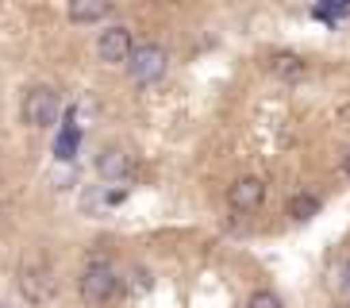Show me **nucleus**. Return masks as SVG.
<instances>
[{"mask_svg":"<svg viewBox=\"0 0 350 308\" xmlns=\"http://www.w3.org/2000/svg\"><path fill=\"white\" fill-rule=\"evenodd\" d=\"M20 293L31 305H51L54 297H58V274H54L51 258L39 255V251H31V255L20 262Z\"/></svg>","mask_w":350,"mask_h":308,"instance_id":"1","label":"nucleus"},{"mask_svg":"<svg viewBox=\"0 0 350 308\" xmlns=\"http://www.w3.org/2000/svg\"><path fill=\"white\" fill-rule=\"evenodd\" d=\"M58 116H62V97L51 85L27 89V97H23V123L27 127H51V123H58Z\"/></svg>","mask_w":350,"mask_h":308,"instance_id":"2","label":"nucleus"},{"mask_svg":"<svg viewBox=\"0 0 350 308\" xmlns=\"http://www.w3.org/2000/svg\"><path fill=\"white\" fill-rule=\"evenodd\" d=\"M165 66H170V54H165L162 47H154V42H146V47H135L131 62H127V70H131V81H139V85L158 81V77L165 73Z\"/></svg>","mask_w":350,"mask_h":308,"instance_id":"3","label":"nucleus"},{"mask_svg":"<svg viewBox=\"0 0 350 308\" xmlns=\"http://www.w3.org/2000/svg\"><path fill=\"white\" fill-rule=\"evenodd\" d=\"M116 289H120V277H116L108 266H100V262L81 274V297H85V305H93V308L108 305V300L116 297Z\"/></svg>","mask_w":350,"mask_h":308,"instance_id":"4","label":"nucleus"},{"mask_svg":"<svg viewBox=\"0 0 350 308\" xmlns=\"http://www.w3.org/2000/svg\"><path fill=\"white\" fill-rule=\"evenodd\" d=\"M96 54H100V62H108V66H124V62H131V54H135L131 31H127V27L100 31V39H96Z\"/></svg>","mask_w":350,"mask_h":308,"instance_id":"5","label":"nucleus"},{"mask_svg":"<svg viewBox=\"0 0 350 308\" xmlns=\"http://www.w3.org/2000/svg\"><path fill=\"white\" fill-rule=\"evenodd\" d=\"M266 201V181L262 177H239L231 189H227V205L235 212H258Z\"/></svg>","mask_w":350,"mask_h":308,"instance_id":"6","label":"nucleus"},{"mask_svg":"<svg viewBox=\"0 0 350 308\" xmlns=\"http://www.w3.org/2000/svg\"><path fill=\"white\" fill-rule=\"evenodd\" d=\"M96 174H100L104 181H124V177L131 174V158H127L120 146H108V151H100V158H96Z\"/></svg>","mask_w":350,"mask_h":308,"instance_id":"7","label":"nucleus"},{"mask_svg":"<svg viewBox=\"0 0 350 308\" xmlns=\"http://www.w3.org/2000/svg\"><path fill=\"white\" fill-rule=\"evenodd\" d=\"M269 73L281 77V81H300V77H304V62H300L297 54H273V58H269Z\"/></svg>","mask_w":350,"mask_h":308,"instance_id":"8","label":"nucleus"},{"mask_svg":"<svg viewBox=\"0 0 350 308\" xmlns=\"http://www.w3.org/2000/svg\"><path fill=\"white\" fill-rule=\"evenodd\" d=\"M104 12H108L104 0H73L70 4V20L73 23H96V20H104Z\"/></svg>","mask_w":350,"mask_h":308,"instance_id":"9","label":"nucleus"},{"mask_svg":"<svg viewBox=\"0 0 350 308\" xmlns=\"http://www.w3.org/2000/svg\"><path fill=\"white\" fill-rule=\"evenodd\" d=\"M316 212H319V196H312V193H297L288 201V216L293 220H312Z\"/></svg>","mask_w":350,"mask_h":308,"instance_id":"10","label":"nucleus"},{"mask_svg":"<svg viewBox=\"0 0 350 308\" xmlns=\"http://www.w3.org/2000/svg\"><path fill=\"white\" fill-rule=\"evenodd\" d=\"M150 285H154V277L146 274L143 266L127 270V277H124V289H127V297H143V293H150Z\"/></svg>","mask_w":350,"mask_h":308,"instance_id":"11","label":"nucleus"},{"mask_svg":"<svg viewBox=\"0 0 350 308\" xmlns=\"http://www.w3.org/2000/svg\"><path fill=\"white\" fill-rule=\"evenodd\" d=\"M77 143H81V131H77V127H66L62 135H58V143H54V154H58V158H62V162H73V154H77Z\"/></svg>","mask_w":350,"mask_h":308,"instance_id":"12","label":"nucleus"},{"mask_svg":"<svg viewBox=\"0 0 350 308\" xmlns=\"http://www.w3.org/2000/svg\"><path fill=\"white\" fill-rule=\"evenodd\" d=\"M247 308H285V305H281L278 293H269V289H258L254 297H250V305H247Z\"/></svg>","mask_w":350,"mask_h":308,"instance_id":"13","label":"nucleus"},{"mask_svg":"<svg viewBox=\"0 0 350 308\" xmlns=\"http://www.w3.org/2000/svg\"><path fill=\"white\" fill-rule=\"evenodd\" d=\"M339 289L350 297V266H342V281H339Z\"/></svg>","mask_w":350,"mask_h":308,"instance_id":"14","label":"nucleus"},{"mask_svg":"<svg viewBox=\"0 0 350 308\" xmlns=\"http://www.w3.org/2000/svg\"><path fill=\"white\" fill-rule=\"evenodd\" d=\"M342 170H347V177H350V154H347V162H342Z\"/></svg>","mask_w":350,"mask_h":308,"instance_id":"15","label":"nucleus"},{"mask_svg":"<svg viewBox=\"0 0 350 308\" xmlns=\"http://www.w3.org/2000/svg\"><path fill=\"white\" fill-rule=\"evenodd\" d=\"M331 308H342V305H331Z\"/></svg>","mask_w":350,"mask_h":308,"instance_id":"16","label":"nucleus"},{"mask_svg":"<svg viewBox=\"0 0 350 308\" xmlns=\"http://www.w3.org/2000/svg\"><path fill=\"white\" fill-rule=\"evenodd\" d=\"M0 308H8V305H0Z\"/></svg>","mask_w":350,"mask_h":308,"instance_id":"17","label":"nucleus"}]
</instances>
